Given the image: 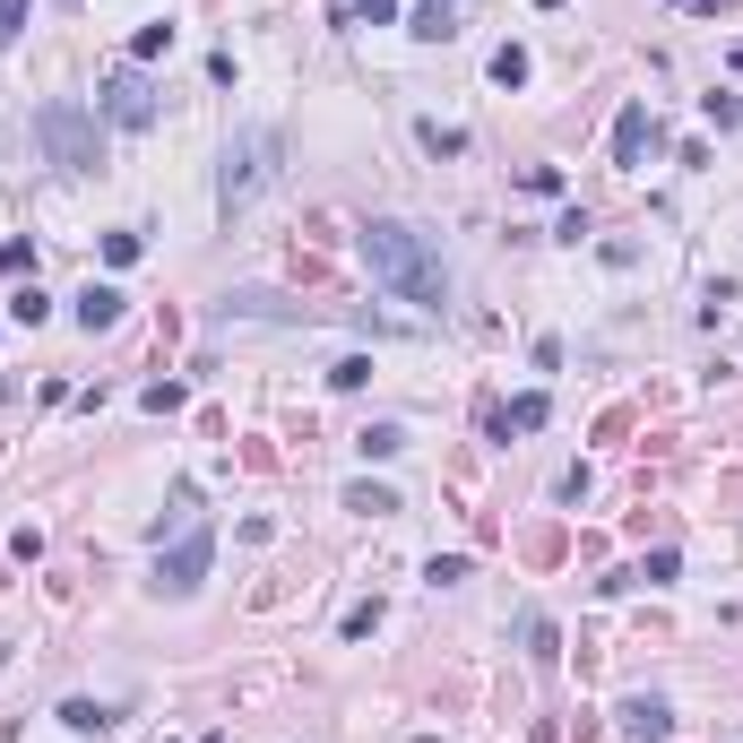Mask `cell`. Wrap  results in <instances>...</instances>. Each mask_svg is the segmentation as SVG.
<instances>
[{"instance_id":"6da1fadb","label":"cell","mask_w":743,"mask_h":743,"mask_svg":"<svg viewBox=\"0 0 743 743\" xmlns=\"http://www.w3.org/2000/svg\"><path fill=\"white\" fill-rule=\"evenodd\" d=\"M364 268L398 294V303H415V312H450V259H441V243H433L424 226H406V217H372V226H364Z\"/></svg>"},{"instance_id":"7a4b0ae2","label":"cell","mask_w":743,"mask_h":743,"mask_svg":"<svg viewBox=\"0 0 743 743\" xmlns=\"http://www.w3.org/2000/svg\"><path fill=\"white\" fill-rule=\"evenodd\" d=\"M277 173H285V138H277L268 122H259V130H234V138H226V156H217V217L234 226V217H243Z\"/></svg>"},{"instance_id":"3957f363","label":"cell","mask_w":743,"mask_h":743,"mask_svg":"<svg viewBox=\"0 0 743 743\" xmlns=\"http://www.w3.org/2000/svg\"><path fill=\"white\" fill-rule=\"evenodd\" d=\"M35 138H44V156H52L61 173H96V165H105V122H96L87 105H70V96H52V105L35 113Z\"/></svg>"},{"instance_id":"277c9868","label":"cell","mask_w":743,"mask_h":743,"mask_svg":"<svg viewBox=\"0 0 743 743\" xmlns=\"http://www.w3.org/2000/svg\"><path fill=\"white\" fill-rule=\"evenodd\" d=\"M208 553H217V536H208V527H191L173 553H156V597H191V588L208 580Z\"/></svg>"},{"instance_id":"5b68a950","label":"cell","mask_w":743,"mask_h":743,"mask_svg":"<svg viewBox=\"0 0 743 743\" xmlns=\"http://www.w3.org/2000/svg\"><path fill=\"white\" fill-rule=\"evenodd\" d=\"M96 113H105L113 130H147V122H156V87H147L138 70H113L105 96H96Z\"/></svg>"},{"instance_id":"8992f818","label":"cell","mask_w":743,"mask_h":743,"mask_svg":"<svg viewBox=\"0 0 743 743\" xmlns=\"http://www.w3.org/2000/svg\"><path fill=\"white\" fill-rule=\"evenodd\" d=\"M130 312V294L122 285H87V294H78V303H70V320H78V329H87V338H96V329H113V320H122Z\"/></svg>"},{"instance_id":"52a82bcc","label":"cell","mask_w":743,"mask_h":743,"mask_svg":"<svg viewBox=\"0 0 743 743\" xmlns=\"http://www.w3.org/2000/svg\"><path fill=\"white\" fill-rule=\"evenodd\" d=\"M657 147V122H648V105H622V122H614V165H640Z\"/></svg>"},{"instance_id":"ba28073f","label":"cell","mask_w":743,"mask_h":743,"mask_svg":"<svg viewBox=\"0 0 743 743\" xmlns=\"http://www.w3.org/2000/svg\"><path fill=\"white\" fill-rule=\"evenodd\" d=\"M622 735L631 743H666L674 735V709H666V701H622Z\"/></svg>"},{"instance_id":"9c48e42d","label":"cell","mask_w":743,"mask_h":743,"mask_svg":"<svg viewBox=\"0 0 743 743\" xmlns=\"http://www.w3.org/2000/svg\"><path fill=\"white\" fill-rule=\"evenodd\" d=\"M61 727L70 735H105V727H122V709L113 701H61Z\"/></svg>"},{"instance_id":"30bf717a","label":"cell","mask_w":743,"mask_h":743,"mask_svg":"<svg viewBox=\"0 0 743 743\" xmlns=\"http://www.w3.org/2000/svg\"><path fill=\"white\" fill-rule=\"evenodd\" d=\"M545 415H553V406H545V389H527V398H510V406H501V441H510V433H536Z\"/></svg>"},{"instance_id":"8fae6325","label":"cell","mask_w":743,"mask_h":743,"mask_svg":"<svg viewBox=\"0 0 743 743\" xmlns=\"http://www.w3.org/2000/svg\"><path fill=\"white\" fill-rule=\"evenodd\" d=\"M355 450H364V459H398V450H406V424H364Z\"/></svg>"},{"instance_id":"7c38bea8","label":"cell","mask_w":743,"mask_h":743,"mask_svg":"<svg viewBox=\"0 0 743 743\" xmlns=\"http://www.w3.org/2000/svg\"><path fill=\"white\" fill-rule=\"evenodd\" d=\"M494 87H527V44H501L494 52Z\"/></svg>"},{"instance_id":"4fadbf2b","label":"cell","mask_w":743,"mask_h":743,"mask_svg":"<svg viewBox=\"0 0 743 743\" xmlns=\"http://www.w3.org/2000/svg\"><path fill=\"white\" fill-rule=\"evenodd\" d=\"M346 510H364V519H389V510H398V494H389V485H355V494H346Z\"/></svg>"},{"instance_id":"5bb4252c","label":"cell","mask_w":743,"mask_h":743,"mask_svg":"<svg viewBox=\"0 0 743 743\" xmlns=\"http://www.w3.org/2000/svg\"><path fill=\"white\" fill-rule=\"evenodd\" d=\"M44 312H52V303H44V294H35V285H17V294H9V320H17V329H35V320H44Z\"/></svg>"},{"instance_id":"9a60e30c","label":"cell","mask_w":743,"mask_h":743,"mask_svg":"<svg viewBox=\"0 0 743 743\" xmlns=\"http://www.w3.org/2000/svg\"><path fill=\"white\" fill-rule=\"evenodd\" d=\"M372 380V355H346V364H329V389H364Z\"/></svg>"},{"instance_id":"2e32d148","label":"cell","mask_w":743,"mask_h":743,"mask_svg":"<svg viewBox=\"0 0 743 743\" xmlns=\"http://www.w3.org/2000/svg\"><path fill=\"white\" fill-rule=\"evenodd\" d=\"M424 580H433V588H459V580H467V553H433V571H424Z\"/></svg>"},{"instance_id":"e0dca14e","label":"cell","mask_w":743,"mask_h":743,"mask_svg":"<svg viewBox=\"0 0 743 743\" xmlns=\"http://www.w3.org/2000/svg\"><path fill=\"white\" fill-rule=\"evenodd\" d=\"M415 35H459V26H450V0H424V9H415Z\"/></svg>"},{"instance_id":"ac0fdd59","label":"cell","mask_w":743,"mask_h":743,"mask_svg":"<svg viewBox=\"0 0 743 743\" xmlns=\"http://www.w3.org/2000/svg\"><path fill=\"white\" fill-rule=\"evenodd\" d=\"M527 657H536V666H553V622H545V614H527Z\"/></svg>"},{"instance_id":"d6986e66","label":"cell","mask_w":743,"mask_h":743,"mask_svg":"<svg viewBox=\"0 0 743 743\" xmlns=\"http://www.w3.org/2000/svg\"><path fill=\"white\" fill-rule=\"evenodd\" d=\"M138 61H156V52H173V26H138V44H130Z\"/></svg>"},{"instance_id":"ffe728a7","label":"cell","mask_w":743,"mask_h":743,"mask_svg":"<svg viewBox=\"0 0 743 743\" xmlns=\"http://www.w3.org/2000/svg\"><path fill=\"white\" fill-rule=\"evenodd\" d=\"M519 182H527V191H536V199H553V191H562V165H527V173H519Z\"/></svg>"},{"instance_id":"44dd1931","label":"cell","mask_w":743,"mask_h":743,"mask_svg":"<svg viewBox=\"0 0 743 743\" xmlns=\"http://www.w3.org/2000/svg\"><path fill=\"white\" fill-rule=\"evenodd\" d=\"M640 580H648V588H666V580H674V545H657V553L640 562Z\"/></svg>"},{"instance_id":"7402d4cb","label":"cell","mask_w":743,"mask_h":743,"mask_svg":"<svg viewBox=\"0 0 743 743\" xmlns=\"http://www.w3.org/2000/svg\"><path fill=\"white\" fill-rule=\"evenodd\" d=\"M380 17H398V0H355V26H380Z\"/></svg>"},{"instance_id":"603a6c76","label":"cell","mask_w":743,"mask_h":743,"mask_svg":"<svg viewBox=\"0 0 743 743\" xmlns=\"http://www.w3.org/2000/svg\"><path fill=\"white\" fill-rule=\"evenodd\" d=\"M17 26H26V0H0V44H9Z\"/></svg>"},{"instance_id":"cb8c5ba5","label":"cell","mask_w":743,"mask_h":743,"mask_svg":"<svg viewBox=\"0 0 743 743\" xmlns=\"http://www.w3.org/2000/svg\"><path fill=\"white\" fill-rule=\"evenodd\" d=\"M536 9H562V0H536Z\"/></svg>"},{"instance_id":"d4e9b609","label":"cell","mask_w":743,"mask_h":743,"mask_svg":"<svg viewBox=\"0 0 743 743\" xmlns=\"http://www.w3.org/2000/svg\"><path fill=\"white\" fill-rule=\"evenodd\" d=\"M0 147H9V130H0Z\"/></svg>"}]
</instances>
